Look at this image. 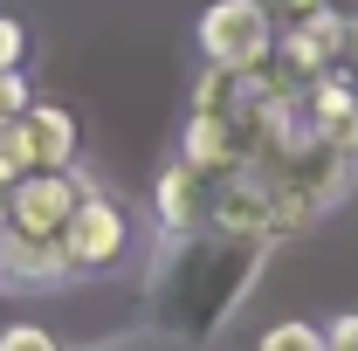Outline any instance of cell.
Here are the masks:
<instances>
[{"label": "cell", "instance_id": "cell-14", "mask_svg": "<svg viewBox=\"0 0 358 351\" xmlns=\"http://www.w3.org/2000/svg\"><path fill=\"white\" fill-rule=\"evenodd\" d=\"M317 7H331V0H262V14L275 21V28H289V21H303V14H317Z\"/></svg>", "mask_w": 358, "mask_h": 351}, {"label": "cell", "instance_id": "cell-5", "mask_svg": "<svg viewBox=\"0 0 358 351\" xmlns=\"http://www.w3.org/2000/svg\"><path fill=\"white\" fill-rule=\"evenodd\" d=\"M338 55H345V14L338 7H317L303 21H289V28H275V69L289 76V83H317L324 69H338Z\"/></svg>", "mask_w": 358, "mask_h": 351}, {"label": "cell", "instance_id": "cell-9", "mask_svg": "<svg viewBox=\"0 0 358 351\" xmlns=\"http://www.w3.org/2000/svg\"><path fill=\"white\" fill-rule=\"evenodd\" d=\"M255 351H324V331H317V324H296V317H289V324L262 331V345H255Z\"/></svg>", "mask_w": 358, "mask_h": 351}, {"label": "cell", "instance_id": "cell-7", "mask_svg": "<svg viewBox=\"0 0 358 351\" xmlns=\"http://www.w3.org/2000/svg\"><path fill=\"white\" fill-rule=\"evenodd\" d=\"M296 110H303V124H310L331 152H352L358 159V83L345 69H324L317 83L296 89Z\"/></svg>", "mask_w": 358, "mask_h": 351}, {"label": "cell", "instance_id": "cell-8", "mask_svg": "<svg viewBox=\"0 0 358 351\" xmlns=\"http://www.w3.org/2000/svg\"><path fill=\"white\" fill-rule=\"evenodd\" d=\"M21 138H28L35 173H42V166H76V145H83L76 117H69L62 103H28V110H21Z\"/></svg>", "mask_w": 358, "mask_h": 351}, {"label": "cell", "instance_id": "cell-6", "mask_svg": "<svg viewBox=\"0 0 358 351\" xmlns=\"http://www.w3.org/2000/svg\"><path fill=\"white\" fill-rule=\"evenodd\" d=\"M214 193H221V173H200L193 159H173L159 186H152V207H159V227L166 234H193V227H214Z\"/></svg>", "mask_w": 358, "mask_h": 351}, {"label": "cell", "instance_id": "cell-1", "mask_svg": "<svg viewBox=\"0 0 358 351\" xmlns=\"http://www.w3.org/2000/svg\"><path fill=\"white\" fill-rule=\"evenodd\" d=\"M262 262H268V234H234V227L166 234L159 268L145 275L152 317L173 331V345H200V338H214L241 310V296L262 275Z\"/></svg>", "mask_w": 358, "mask_h": 351}, {"label": "cell", "instance_id": "cell-15", "mask_svg": "<svg viewBox=\"0 0 358 351\" xmlns=\"http://www.w3.org/2000/svg\"><path fill=\"white\" fill-rule=\"evenodd\" d=\"M338 69L358 83V14H345V55H338Z\"/></svg>", "mask_w": 358, "mask_h": 351}, {"label": "cell", "instance_id": "cell-12", "mask_svg": "<svg viewBox=\"0 0 358 351\" xmlns=\"http://www.w3.org/2000/svg\"><path fill=\"white\" fill-rule=\"evenodd\" d=\"M35 103V89H28V76L21 69H0V117H21Z\"/></svg>", "mask_w": 358, "mask_h": 351}, {"label": "cell", "instance_id": "cell-11", "mask_svg": "<svg viewBox=\"0 0 358 351\" xmlns=\"http://www.w3.org/2000/svg\"><path fill=\"white\" fill-rule=\"evenodd\" d=\"M28 62V28L14 14H0V69H21Z\"/></svg>", "mask_w": 358, "mask_h": 351}, {"label": "cell", "instance_id": "cell-10", "mask_svg": "<svg viewBox=\"0 0 358 351\" xmlns=\"http://www.w3.org/2000/svg\"><path fill=\"white\" fill-rule=\"evenodd\" d=\"M0 351H62V345L48 338L42 324H7V331H0Z\"/></svg>", "mask_w": 358, "mask_h": 351}, {"label": "cell", "instance_id": "cell-4", "mask_svg": "<svg viewBox=\"0 0 358 351\" xmlns=\"http://www.w3.org/2000/svg\"><path fill=\"white\" fill-rule=\"evenodd\" d=\"M193 35H200V55L221 69H262L275 55V21L262 14V0H214Z\"/></svg>", "mask_w": 358, "mask_h": 351}, {"label": "cell", "instance_id": "cell-2", "mask_svg": "<svg viewBox=\"0 0 358 351\" xmlns=\"http://www.w3.org/2000/svg\"><path fill=\"white\" fill-rule=\"evenodd\" d=\"M55 241H62L69 275H103V268H117L131 255V220H124V207H117L103 186H90L83 200L69 207V220H62Z\"/></svg>", "mask_w": 358, "mask_h": 351}, {"label": "cell", "instance_id": "cell-3", "mask_svg": "<svg viewBox=\"0 0 358 351\" xmlns=\"http://www.w3.org/2000/svg\"><path fill=\"white\" fill-rule=\"evenodd\" d=\"M96 179L83 166H42V173H21L0 193V227H21V234H62L69 207L83 200Z\"/></svg>", "mask_w": 358, "mask_h": 351}, {"label": "cell", "instance_id": "cell-13", "mask_svg": "<svg viewBox=\"0 0 358 351\" xmlns=\"http://www.w3.org/2000/svg\"><path fill=\"white\" fill-rule=\"evenodd\" d=\"M324 351H358V310H345V317L324 324Z\"/></svg>", "mask_w": 358, "mask_h": 351}]
</instances>
